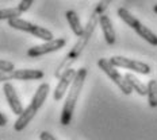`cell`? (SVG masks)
<instances>
[{
  "label": "cell",
  "instance_id": "7a4b0ae2",
  "mask_svg": "<svg viewBox=\"0 0 157 140\" xmlns=\"http://www.w3.org/2000/svg\"><path fill=\"white\" fill-rule=\"evenodd\" d=\"M87 69L86 67H80L78 70H76V76L73 78V82L71 85L69 93L67 96V100L64 102L63 106V112H61V117H60V123L64 127L69 125L72 121V117L75 113V108H76V104L80 96V92L84 86V81L87 78Z\"/></svg>",
  "mask_w": 157,
  "mask_h": 140
},
{
  "label": "cell",
  "instance_id": "4fadbf2b",
  "mask_svg": "<svg viewBox=\"0 0 157 140\" xmlns=\"http://www.w3.org/2000/svg\"><path fill=\"white\" fill-rule=\"evenodd\" d=\"M49 92H50V86H49V84H46V82L41 84V85L37 88V92H35L34 97H33L30 105H33L37 110L39 108H42V105H44V102H45V100H46Z\"/></svg>",
  "mask_w": 157,
  "mask_h": 140
},
{
  "label": "cell",
  "instance_id": "9a60e30c",
  "mask_svg": "<svg viewBox=\"0 0 157 140\" xmlns=\"http://www.w3.org/2000/svg\"><path fill=\"white\" fill-rule=\"evenodd\" d=\"M125 80L127 81V84H129V86L132 88L134 92H137L140 94V96H146V93H148V88H146L145 84H142L141 81L138 80L134 74L132 73H126L125 76Z\"/></svg>",
  "mask_w": 157,
  "mask_h": 140
},
{
  "label": "cell",
  "instance_id": "5b68a950",
  "mask_svg": "<svg viewBox=\"0 0 157 140\" xmlns=\"http://www.w3.org/2000/svg\"><path fill=\"white\" fill-rule=\"evenodd\" d=\"M98 66L102 69L104 73L107 74L111 81H113L115 85L121 89V92L123 94H126V96H129V94H132L133 89L129 86V84H127V81L125 80V77L122 76V74L119 73V71L117 70V67L114 66L113 63L110 62V59H106V58H100L99 61H98Z\"/></svg>",
  "mask_w": 157,
  "mask_h": 140
},
{
  "label": "cell",
  "instance_id": "cb8c5ba5",
  "mask_svg": "<svg viewBox=\"0 0 157 140\" xmlns=\"http://www.w3.org/2000/svg\"><path fill=\"white\" fill-rule=\"evenodd\" d=\"M153 11H155V12H156V14H157V4L155 5V7H153Z\"/></svg>",
  "mask_w": 157,
  "mask_h": 140
},
{
  "label": "cell",
  "instance_id": "277c9868",
  "mask_svg": "<svg viewBox=\"0 0 157 140\" xmlns=\"http://www.w3.org/2000/svg\"><path fill=\"white\" fill-rule=\"evenodd\" d=\"M8 26L12 27L14 30H21V31L29 32V34L34 35V37L42 39V41H45V42H50L54 39L53 32L50 30H48V28H45V27H41V26H38V24H34L29 20H25V19H21V18L8 20Z\"/></svg>",
  "mask_w": 157,
  "mask_h": 140
},
{
  "label": "cell",
  "instance_id": "5bb4252c",
  "mask_svg": "<svg viewBox=\"0 0 157 140\" xmlns=\"http://www.w3.org/2000/svg\"><path fill=\"white\" fill-rule=\"evenodd\" d=\"M65 16H67V20L71 26V30L73 31V34L76 37H81L84 32V27L80 22V18H78L77 12L73 11V9H69V11L65 12Z\"/></svg>",
  "mask_w": 157,
  "mask_h": 140
},
{
  "label": "cell",
  "instance_id": "8fae6325",
  "mask_svg": "<svg viewBox=\"0 0 157 140\" xmlns=\"http://www.w3.org/2000/svg\"><path fill=\"white\" fill-rule=\"evenodd\" d=\"M38 110L34 108L33 105H29L27 108H26L23 110V113L22 115H19L18 116V119H16V121H15V124H14V129L15 131H23V129L27 127L29 124H30V121L33 119H34V116H35V113H37Z\"/></svg>",
  "mask_w": 157,
  "mask_h": 140
},
{
  "label": "cell",
  "instance_id": "e0dca14e",
  "mask_svg": "<svg viewBox=\"0 0 157 140\" xmlns=\"http://www.w3.org/2000/svg\"><path fill=\"white\" fill-rule=\"evenodd\" d=\"M21 15H22V12H21V9H19L18 7L0 9V20H11V19H18Z\"/></svg>",
  "mask_w": 157,
  "mask_h": 140
},
{
  "label": "cell",
  "instance_id": "44dd1931",
  "mask_svg": "<svg viewBox=\"0 0 157 140\" xmlns=\"http://www.w3.org/2000/svg\"><path fill=\"white\" fill-rule=\"evenodd\" d=\"M14 80V71H0V82H8Z\"/></svg>",
  "mask_w": 157,
  "mask_h": 140
},
{
  "label": "cell",
  "instance_id": "ba28073f",
  "mask_svg": "<svg viewBox=\"0 0 157 140\" xmlns=\"http://www.w3.org/2000/svg\"><path fill=\"white\" fill-rule=\"evenodd\" d=\"M3 92H4L6 100H7V102H8L12 112H14L16 116L22 115L25 108H23V105H22L21 100H19L18 94H16V90H15V88L12 86V84L6 82L4 85H3Z\"/></svg>",
  "mask_w": 157,
  "mask_h": 140
},
{
  "label": "cell",
  "instance_id": "30bf717a",
  "mask_svg": "<svg viewBox=\"0 0 157 140\" xmlns=\"http://www.w3.org/2000/svg\"><path fill=\"white\" fill-rule=\"evenodd\" d=\"M99 24H100V27H102L106 43L114 45L117 41V34H115V30H114V26H113V22H111L110 16L106 14L99 15Z\"/></svg>",
  "mask_w": 157,
  "mask_h": 140
},
{
  "label": "cell",
  "instance_id": "2e32d148",
  "mask_svg": "<svg viewBox=\"0 0 157 140\" xmlns=\"http://www.w3.org/2000/svg\"><path fill=\"white\" fill-rule=\"evenodd\" d=\"M148 102L150 108H157V81L156 80H150L148 82Z\"/></svg>",
  "mask_w": 157,
  "mask_h": 140
},
{
  "label": "cell",
  "instance_id": "6da1fadb",
  "mask_svg": "<svg viewBox=\"0 0 157 140\" xmlns=\"http://www.w3.org/2000/svg\"><path fill=\"white\" fill-rule=\"evenodd\" d=\"M98 22H99V15H98L96 12H92V15H91V18H90V20H88L87 26L84 27L83 35H81V37H78L77 42L75 43V46L72 47V50L69 51V53H68V55L63 59V62L58 65L57 70H56V73H54L56 78H58V80H60L61 76H63L65 71H67L68 69H71V66L73 65L75 61H76L77 58H78V55L83 53L84 47L87 46V43H88V41H90V38L92 37L94 30H95V27H96V23H98Z\"/></svg>",
  "mask_w": 157,
  "mask_h": 140
},
{
  "label": "cell",
  "instance_id": "7402d4cb",
  "mask_svg": "<svg viewBox=\"0 0 157 140\" xmlns=\"http://www.w3.org/2000/svg\"><path fill=\"white\" fill-rule=\"evenodd\" d=\"M39 140H57V139H56L50 132H48V131H42L41 133H39Z\"/></svg>",
  "mask_w": 157,
  "mask_h": 140
},
{
  "label": "cell",
  "instance_id": "d6986e66",
  "mask_svg": "<svg viewBox=\"0 0 157 140\" xmlns=\"http://www.w3.org/2000/svg\"><path fill=\"white\" fill-rule=\"evenodd\" d=\"M15 70V65L10 61L0 59V71H14Z\"/></svg>",
  "mask_w": 157,
  "mask_h": 140
},
{
  "label": "cell",
  "instance_id": "52a82bcc",
  "mask_svg": "<svg viewBox=\"0 0 157 140\" xmlns=\"http://www.w3.org/2000/svg\"><path fill=\"white\" fill-rule=\"evenodd\" d=\"M65 43H67V39L65 38L53 39L50 42H45L42 45H37V46H33L31 48H29L27 55L31 58H37V57H41V55H45L49 53H54V51L61 50L65 46Z\"/></svg>",
  "mask_w": 157,
  "mask_h": 140
},
{
  "label": "cell",
  "instance_id": "7c38bea8",
  "mask_svg": "<svg viewBox=\"0 0 157 140\" xmlns=\"http://www.w3.org/2000/svg\"><path fill=\"white\" fill-rule=\"evenodd\" d=\"M45 73L42 70L37 69H19L14 70V80L19 81H34V80H41L44 78Z\"/></svg>",
  "mask_w": 157,
  "mask_h": 140
},
{
  "label": "cell",
  "instance_id": "603a6c76",
  "mask_svg": "<svg viewBox=\"0 0 157 140\" xmlns=\"http://www.w3.org/2000/svg\"><path fill=\"white\" fill-rule=\"evenodd\" d=\"M7 117H6L4 115H3L2 112H0V127H4V125H7Z\"/></svg>",
  "mask_w": 157,
  "mask_h": 140
},
{
  "label": "cell",
  "instance_id": "8992f818",
  "mask_svg": "<svg viewBox=\"0 0 157 140\" xmlns=\"http://www.w3.org/2000/svg\"><path fill=\"white\" fill-rule=\"evenodd\" d=\"M110 62L114 65L115 67H123V69L127 70H133L136 73L140 74H150V66L145 62H141V61H136V59H130V58L122 57V55H114V57L110 58Z\"/></svg>",
  "mask_w": 157,
  "mask_h": 140
},
{
  "label": "cell",
  "instance_id": "ffe728a7",
  "mask_svg": "<svg viewBox=\"0 0 157 140\" xmlns=\"http://www.w3.org/2000/svg\"><path fill=\"white\" fill-rule=\"evenodd\" d=\"M35 0H22L21 3H19V5H18V8L21 9V12L23 14V12L26 11H29L30 9V7L33 5V3H34Z\"/></svg>",
  "mask_w": 157,
  "mask_h": 140
},
{
  "label": "cell",
  "instance_id": "ac0fdd59",
  "mask_svg": "<svg viewBox=\"0 0 157 140\" xmlns=\"http://www.w3.org/2000/svg\"><path fill=\"white\" fill-rule=\"evenodd\" d=\"M113 2H114V0H100V2L98 3V5L95 7L94 12H96L98 15H102V14H104V11H106L107 8H109V5H110Z\"/></svg>",
  "mask_w": 157,
  "mask_h": 140
},
{
  "label": "cell",
  "instance_id": "3957f363",
  "mask_svg": "<svg viewBox=\"0 0 157 140\" xmlns=\"http://www.w3.org/2000/svg\"><path fill=\"white\" fill-rule=\"evenodd\" d=\"M117 12H118V16H119L129 27H132L144 41H146L149 45H152V46H157V35L152 30H149L146 26H144L136 16H133L126 8H123V7L118 8Z\"/></svg>",
  "mask_w": 157,
  "mask_h": 140
},
{
  "label": "cell",
  "instance_id": "9c48e42d",
  "mask_svg": "<svg viewBox=\"0 0 157 140\" xmlns=\"http://www.w3.org/2000/svg\"><path fill=\"white\" fill-rule=\"evenodd\" d=\"M75 76H76V70H73L72 67L68 69L63 76H61V78L58 80L57 86H56V89H54V93H53V97H54L56 101L63 100V97H64V94L67 93L68 88H69L72 85V82H73Z\"/></svg>",
  "mask_w": 157,
  "mask_h": 140
}]
</instances>
